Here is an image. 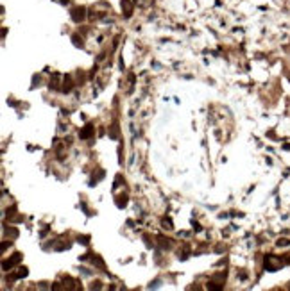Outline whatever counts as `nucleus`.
<instances>
[{
  "label": "nucleus",
  "mask_w": 290,
  "mask_h": 291,
  "mask_svg": "<svg viewBox=\"0 0 290 291\" xmlns=\"http://www.w3.org/2000/svg\"><path fill=\"white\" fill-rule=\"evenodd\" d=\"M20 257H22L20 254H16V255H14V257H13L11 261H6V263H4V270H7V268H11L13 264H16V263L20 261Z\"/></svg>",
  "instance_id": "obj_1"
},
{
  "label": "nucleus",
  "mask_w": 290,
  "mask_h": 291,
  "mask_svg": "<svg viewBox=\"0 0 290 291\" xmlns=\"http://www.w3.org/2000/svg\"><path fill=\"white\" fill-rule=\"evenodd\" d=\"M92 132H93V129H92V125H88V127L84 129L83 132H81V138H88V136L92 134Z\"/></svg>",
  "instance_id": "obj_2"
}]
</instances>
